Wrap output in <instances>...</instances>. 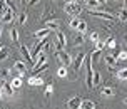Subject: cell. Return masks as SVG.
<instances>
[{"mask_svg": "<svg viewBox=\"0 0 127 109\" xmlns=\"http://www.w3.org/2000/svg\"><path fill=\"white\" fill-rule=\"evenodd\" d=\"M127 59V52L126 51H119V54H117V60H126Z\"/></svg>", "mask_w": 127, "mask_h": 109, "instance_id": "cell-28", "label": "cell"}, {"mask_svg": "<svg viewBox=\"0 0 127 109\" xmlns=\"http://www.w3.org/2000/svg\"><path fill=\"white\" fill-rule=\"evenodd\" d=\"M90 15H94L97 19H104V20H109V22H114L115 17L110 15L109 12H102V10H90Z\"/></svg>", "mask_w": 127, "mask_h": 109, "instance_id": "cell-4", "label": "cell"}, {"mask_svg": "<svg viewBox=\"0 0 127 109\" xmlns=\"http://www.w3.org/2000/svg\"><path fill=\"white\" fill-rule=\"evenodd\" d=\"M29 84H30V86H42V84H44V79L40 77V74H33V76L29 79Z\"/></svg>", "mask_w": 127, "mask_h": 109, "instance_id": "cell-11", "label": "cell"}, {"mask_svg": "<svg viewBox=\"0 0 127 109\" xmlns=\"http://www.w3.org/2000/svg\"><path fill=\"white\" fill-rule=\"evenodd\" d=\"M126 42H127V35H126Z\"/></svg>", "mask_w": 127, "mask_h": 109, "instance_id": "cell-44", "label": "cell"}, {"mask_svg": "<svg viewBox=\"0 0 127 109\" xmlns=\"http://www.w3.org/2000/svg\"><path fill=\"white\" fill-rule=\"evenodd\" d=\"M84 42V35L80 32H77V35H75V44H82Z\"/></svg>", "mask_w": 127, "mask_h": 109, "instance_id": "cell-32", "label": "cell"}, {"mask_svg": "<svg viewBox=\"0 0 127 109\" xmlns=\"http://www.w3.org/2000/svg\"><path fill=\"white\" fill-rule=\"evenodd\" d=\"M124 103H126V104H127V97H126V99H124Z\"/></svg>", "mask_w": 127, "mask_h": 109, "instance_id": "cell-41", "label": "cell"}, {"mask_svg": "<svg viewBox=\"0 0 127 109\" xmlns=\"http://www.w3.org/2000/svg\"><path fill=\"white\" fill-rule=\"evenodd\" d=\"M52 91H54V87H52V84L50 86H47V87H45V97H49L52 94Z\"/></svg>", "mask_w": 127, "mask_h": 109, "instance_id": "cell-34", "label": "cell"}, {"mask_svg": "<svg viewBox=\"0 0 127 109\" xmlns=\"http://www.w3.org/2000/svg\"><path fill=\"white\" fill-rule=\"evenodd\" d=\"M82 2H85V0H82Z\"/></svg>", "mask_w": 127, "mask_h": 109, "instance_id": "cell-46", "label": "cell"}, {"mask_svg": "<svg viewBox=\"0 0 127 109\" xmlns=\"http://www.w3.org/2000/svg\"><path fill=\"white\" fill-rule=\"evenodd\" d=\"M85 29H87V24H85V20H80L75 30H77V32H80V34H84V32H85Z\"/></svg>", "mask_w": 127, "mask_h": 109, "instance_id": "cell-21", "label": "cell"}, {"mask_svg": "<svg viewBox=\"0 0 127 109\" xmlns=\"http://www.w3.org/2000/svg\"><path fill=\"white\" fill-rule=\"evenodd\" d=\"M97 2H99V3H105L107 0H97Z\"/></svg>", "mask_w": 127, "mask_h": 109, "instance_id": "cell-38", "label": "cell"}, {"mask_svg": "<svg viewBox=\"0 0 127 109\" xmlns=\"http://www.w3.org/2000/svg\"><path fill=\"white\" fill-rule=\"evenodd\" d=\"M25 22H27V13L24 12L22 15H20V24H25Z\"/></svg>", "mask_w": 127, "mask_h": 109, "instance_id": "cell-36", "label": "cell"}, {"mask_svg": "<svg viewBox=\"0 0 127 109\" xmlns=\"http://www.w3.org/2000/svg\"><path fill=\"white\" fill-rule=\"evenodd\" d=\"M124 3H126V8H127V0H124Z\"/></svg>", "mask_w": 127, "mask_h": 109, "instance_id": "cell-39", "label": "cell"}, {"mask_svg": "<svg viewBox=\"0 0 127 109\" xmlns=\"http://www.w3.org/2000/svg\"><path fill=\"white\" fill-rule=\"evenodd\" d=\"M25 2H27V0H22V3H25Z\"/></svg>", "mask_w": 127, "mask_h": 109, "instance_id": "cell-42", "label": "cell"}, {"mask_svg": "<svg viewBox=\"0 0 127 109\" xmlns=\"http://www.w3.org/2000/svg\"><path fill=\"white\" fill-rule=\"evenodd\" d=\"M13 87H12V84L8 82V81H3L2 82V87H0V96L2 97H10V96H13Z\"/></svg>", "mask_w": 127, "mask_h": 109, "instance_id": "cell-2", "label": "cell"}, {"mask_svg": "<svg viewBox=\"0 0 127 109\" xmlns=\"http://www.w3.org/2000/svg\"><path fill=\"white\" fill-rule=\"evenodd\" d=\"M85 3L89 7V10H99V5H100L97 0H85Z\"/></svg>", "mask_w": 127, "mask_h": 109, "instance_id": "cell-17", "label": "cell"}, {"mask_svg": "<svg viewBox=\"0 0 127 109\" xmlns=\"http://www.w3.org/2000/svg\"><path fill=\"white\" fill-rule=\"evenodd\" d=\"M80 108H82V109H94L95 108V103H94V101H82Z\"/></svg>", "mask_w": 127, "mask_h": 109, "instance_id": "cell-20", "label": "cell"}, {"mask_svg": "<svg viewBox=\"0 0 127 109\" xmlns=\"http://www.w3.org/2000/svg\"><path fill=\"white\" fill-rule=\"evenodd\" d=\"M67 2H77V0H67Z\"/></svg>", "mask_w": 127, "mask_h": 109, "instance_id": "cell-40", "label": "cell"}, {"mask_svg": "<svg viewBox=\"0 0 127 109\" xmlns=\"http://www.w3.org/2000/svg\"><path fill=\"white\" fill-rule=\"evenodd\" d=\"M105 47H112V49H114V47H117V42H115V39H114V37H109L107 40H105Z\"/></svg>", "mask_w": 127, "mask_h": 109, "instance_id": "cell-26", "label": "cell"}, {"mask_svg": "<svg viewBox=\"0 0 127 109\" xmlns=\"http://www.w3.org/2000/svg\"><path fill=\"white\" fill-rule=\"evenodd\" d=\"M102 96L112 97V96H114V87H110V86H105V87L102 89Z\"/></svg>", "mask_w": 127, "mask_h": 109, "instance_id": "cell-18", "label": "cell"}, {"mask_svg": "<svg viewBox=\"0 0 127 109\" xmlns=\"http://www.w3.org/2000/svg\"><path fill=\"white\" fill-rule=\"evenodd\" d=\"M85 54H77V57L72 60V67H74V71L75 72H79L80 71V67H82V64H84V60H85Z\"/></svg>", "mask_w": 127, "mask_h": 109, "instance_id": "cell-6", "label": "cell"}, {"mask_svg": "<svg viewBox=\"0 0 127 109\" xmlns=\"http://www.w3.org/2000/svg\"><path fill=\"white\" fill-rule=\"evenodd\" d=\"M55 55H57V59H59V62H62V65H69L70 62H72V59H70V55L67 54V52L64 51H55Z\"/></svg>", "mask_w": 127, "mask_h": 109, "instance_id": "cell-5", "label": "cell"}, {"mask_svg": "<svg viewBox=\"0 0 127 109\" xmlns=\"http://www.w3.org/2000/svg\"><path fill=\"white\" fill-rule=\"evenodd\" d=\"M104 60H105V64L109 65V69H110V71H115V69H117V59H115L112 54L105 55V57H104Z\"/></svg>", "mask_w": 127, "mask_h": 109, "instance_id": "cell-9", "label": "cell"}, {"mask_svg": "<svg viewBox=\"0 0 127 109\" xmlns=\"http://www.w3.org/2000/svg\"><path fill=\"white\" fill-rule=\"evenodd\" d=\"M13 15H15V10H12V8H8V7H7L5 12L2 13V22H5V24H12Z\"/></svg>", "mask_w": 127, "mask_h": 109, "instance_id": "cell-8", "label": "cell"}, {"mask_svg": "<svg viewBox=\"0 0 127 109\" xmlns=\"http://www.w3.org/2000/svg\"><path fill=\"white\" fill-rule=\"evenodd\" d=\"M92 84H94V87L100 84V74H99V72H94V77H92Z\"/></svg>", "mask_w": 127, "mask_h": 109, "instance_id": "cell-27", "label": "cell"}, {"mask_svg": "<svg viewBox=\"0 0 127 109\" xmlns=\"http://www.w3.org/2000/svg\"><path fill=\"white\" fill-rule=\"evenodd\" d=\"M65 35H64L60 30H57V39H55V51H62L65 47Z\"/></svg>", "mask_w": 127, "mask_h": 109, "instance_id": "cell-7", "label": "cell"}, {"mask_svg": "<svg viewBox=\"0 0 127 109\" xmlns=\"http://www.w3.org/2000/svg\"><path fill=\"white\" fill-rule=\"evenodd\" d=\"M79 22H80V19H77V17H74V19L70 20V27H72V29H77V25H79Z\"/></svg>", "mask_w": 127, "mask_h": 109, "instance_id": "cell-31", "label": "cell"}, {"mask_svg": "<svg viewBox=\"0 0 127 109\" xmlns=\"http://www.w3.org/2000/svg\"><path fill=\"white\" fill-rule=\"evenodd\" d=\"M20 52H22V55L25 57V60L29 62V64H33V60H32V55H30V52H29V49H27L25 45H22V47H20Z\"/></svg>", "mask_w": 127, "mask_h": 109, "instance_id": "cell-15", "label": "cell"}, {"mask_svg": "<svg viewBox=\"0 0 127 109\" xmlns=\"http://www.w3.org/2000/svg\"><path fill=\"white\" fill-rule=\"evenodd\" d=\"M10 39H12V42H19V30L17 29H10Z\"/></svg>", "mask_w": 127, "mask_h": 109, "instance_id": "cell-22", "label": "cell"}, {"mask_svg": "<svg viewBox=\"0 0 127 109\" xmlns=\"http://www.w3.org/2000/svg\"><path fill=\"white\" fill-rule=\"evenodd\" d=\"M8 57V49H7L5 45L0 49V60H5V59Z\"/></svg>", "mask_w": 127, "mask_h": 109, "instance_id": "cell-24", "label": "cell"}, {"mask_svg": "<svg viewBox=\"0 0 127 109\" xmlns=\"http://www.w3.org/2000/svg\"><path fill=\"white\" fill-rule=\"evenodd\" d=\"M8 74H10V71H8V69H0V77H2L3 81L8 77Z\"/></svg>", "mask_w": 127, "mask_h": 109, "instance_id": "cell-29", "label": "cell"}, {"mask_svg": "<svg viewBox=\"0 0 127 109\" xmlns=\"http://www.w3.org/2000/svg\"><path fill=\"white\" fill-rule=\"evenodd\" d=\"M65 12L69 15H79L82 12V5L79 2H67L65 3Z\"/></svg>", "mask_w": 127, "mask_h": 109, "instance_id": "cell-1", "label": "cell"}, {"mask_svg": "<svg viewBox=\"0 0 127 109\" xmlns=\"http://www.w3.org/2000/svg\"><path fill=\"white\" fill-rule=\"evenodd\" d=\"M50 29H49V27H47V29H42V30H37V32H35V37L38 39V40H42V39H45V37H49V35H50Z\"/></svg>", "mask_w": 127, "mask_h": 109, "instance_id": "cell-13", "label": "cell"}, {"mask_svg": "<svg viewBox=\"0 0 127 109\" xmlns=\"http://www.w3.org/2000/svg\"><path fill=\"white\" fill-rule=\"evenodd\" d=\"M117 77H119L121 81H127V67H126V69H121V71H117Z\"/></svg>", "mask_w": 127, "mask_h": 109, "instance_id": "cell-23", "label": "cell"}, {"mask_svg": "<svg viewBox=\"0 0 127 109\" xmlns=\"http://www.w3.org/2000/svg\"><path fill=\"white\" fill-rule=\"evenodd\" d=\"M117 2H121V0H117Z\"/></svg>", "mask_w": 127, "mask_h": 109, "instance_id": "cell-45", "label": "cell"}, {"mask_svg": "<svg viewBox=\"0 0 127 109\" xmlns=\"http://www.w3.org/2000/svg\"><path fill=\"white\" fill-rule=\"evenodd\" d=\"M90 40H92V42H97V40H99V34L92 32V34H90Z\"/></svg>", "mask_w": 127, "mask_h": 109, "instance_id": "cell-35", "label": "cell"}, {"mask_svg": "<svg viewBox=\"0 0 127 109\" xmlns=\"http://www.w3.org/2000/svg\"><path fill=\"white\" fill-rule=\"evenodd\" d=\"M10 84H12L13 89H19V87H22V84H24V77H22V76L15 77V79H12V81H10Z\"/></svg>", "mask_w": 127, "mask_h": 109, "instance_id": "cell-16", "label": "cell"}, {"mask_svg": "<svg viewBox=\"0 0 127 109\" xmlns=\"http://www.w3.org/2000/svg\"><path fill=\"white\" fill-rule=\"evenodd\" d=\"M104 47H105V42H102V40H97V42H95V49L104 51Z\"/></svg>", "mask_w": 127, "mask_h": 109, "instance_id": "cell-33", "label": "cell"}, {"mask_svg": "<svg viewBox=\"0 0 127 109\" xmlns=\"http://www.w3.org/2000/svg\"><path fill=\"white\" fill-rule=\"evenodd\" d=\"M80 104H82V99L79 96H75V97H72V99H69L67 101V108H70V109H79L80 108Z\"/></svg>", "mask_w": 127, "mask_h": 109, "instance_id": "cell-10", "label": "cell"}, {"mask_svg": "<svg viewBox=\"0 0 127 109\" xmlns=\"http://www.w3.org/2000/svg\"><path fill=\"white\" fill-rule=\"evenodd\" d=\"M2 47H3V45H2V44H0V49H2Z\"/></svg>", "mask_w": 127, "mask_h": 109, "instance_id": "cell-43", "label": "cell"}, {"mask_svg": "<svg viewBox=\"0 0 127 109\" xmlns=\"http://www.w3.org/2000/svg\"><path fill=\"white\" fill-rule=\"evenodd\" d=\"M45 25L49 27L50 30H57L59 27H60V20H57V19H50V20H47V22H45Z\"/></svg>", "mask_w": 127, "mask_h": 109, "instance_id": "cell-12", "label": "cell"}, {"mask_svg": "<svg viewBox=\"0 0 127 109\" xmlns=\"http://www.w3.org/2000/svg\"><path fill=\"white\" fill-rule=\"evenodd\" d=\"M92 77H94V71H92V59L87 57V89H94V84H92Z\"/></svg>", "mask_w": 127, "mask_h": 109, "instance_id": "cell-3", "label": "cell"}, {"mask_svg": "<svg viewBox=\"0 0 127 109\" xmlns=\"http://www.w3.org/2000/svg\"><path fill=\"white\" fill-rule=\"evenodd\" d=\"M59 77H67V69H65V65H62L60 69H59Z\"/></svg>", "mask_w": 127, "mask_h": 109, "instance_id": "cell-30", "label": "cell"}, {"mask_svg": "<svg viewBox=\"0 0 127 109\" xmlns=\"http://www.w3.org/2000/svg\"><path fill=\"white\" fill-rule=\"evenodd\" d=\"M37 2H38V0H29V5H30V7H33L35 3H37Z\"/></svg>", "mask_w": 127, "mask_h": 109, "instance_id": "cell-37", "label": "cell"}, {"mask_svg": "<svg viewBox=\"0 0 127 109\" xmlns=\"http://www.w3.org/2000/svg\"><path fill=\"white\" fill-rule=\"evenodd\" d=\"M117 17H119V20L121 22H127V8L124 7V8H121L119 12H117Z\"/></svg>", "mask_w": 127, "mask_h": 109, "instance_id": "cell-19", "label": "cell"}, {"mask_svg": "<svg viewBox=\"0 0 127 109\" xmlns=\"http://www.w3.org/2000/svg\"><path fill=\"white\" fill-rule=\"evenodd\" d=\"M13 69H17V71L20 72V76L24 77V74H25V71H27V65L22 62V60H17L15 64H13Z\"/></svg>", "mask_w": 127, "mask_h": 109, "instance_id": "cell-14", "label": "cell"}, {"mask_svg": "<svg viewBox=\"0 0 127 109\" xmlns=\"http://www.w3.org/2000/svg\"><path fill=\"white\" fill-rule=\"evenodd\" d=\"M100 54H102V51H100V49H95V51L92 52V54H90V59H92V62H94V60H99Z\"/></svg>", "mask_w": 127, "mask_h": 109, "instance_id": "cell-25", "label": "cell"}]
</instances>
